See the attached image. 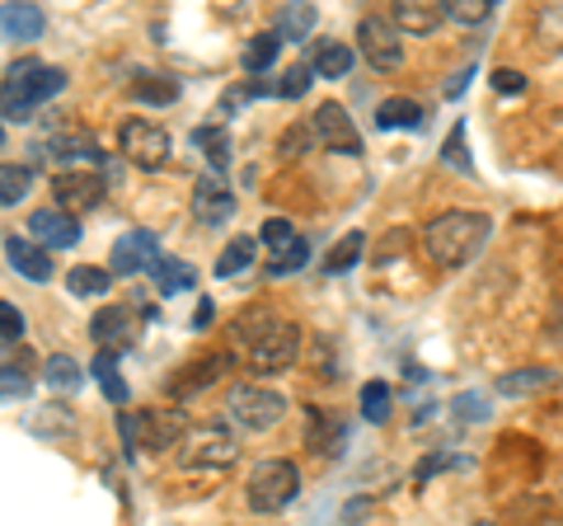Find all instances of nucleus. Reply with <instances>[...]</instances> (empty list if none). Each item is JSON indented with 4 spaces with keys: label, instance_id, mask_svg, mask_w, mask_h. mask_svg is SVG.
I'll use <instances>...</instances> for the list:
<instances>
[{
    "label": "nucleus",
    "instance_id": "1",
    "mask_svg": "<svg viewBox=\"0 0 563 526\" xmlns=\"http://www.w3.org/2000/svg\"><path fill=\"white\" fill-rule=\"evenodd\" d=\"M231 343H235V353L244 358L250 372L277 376L301 358V325L287 320V315H277V310L254 306L231 325Z\"/></svg>",
    "mask_w": 563,
    "mask_h": 526
},
{
    "label": "nucleus",
    "instance_id": "2",
    "mask_svg": "<svg viewBox=\"0 0 563 526\" xmlns=\"http://www.w3.org/2000/svg\"><path fill=\"white\" fill-rule=\"evenodd\" d=\"M488 235H493L488 212L451 207V212H437L428 226H422V254H428L437 269H470V263L484 254Z\"/></svg>",
    "mask_w": 563,
    "mask_h": 526
},
{
    "label": "nucleus",
    "instance_id": "3",
    "mask_svg": "<svg viewBox=\"0 0 563 526\" xmlns=\"http://www.w3.org/2000/svg\"><path fill=\"white\" fill-rule=\"evenodd\" d=\"M66 90V72L62 66H47V62H10L5 66V85H0V113L5 122H29L33 113L52 103Z\"/></svg>",
    "mask_w": 563,
    "mask_h": 526
},
{
    "label": "nucleus",
    "instance_id": "4",
    "mask_svg": "<svg viewBox=\"0 0 563 526\" xmlns=\"http://www.w3.org/2000/svg\"><path fill=\"white\" fill-rule=\"evenodd\" d=\"M296 494H301V470H296V461H287V456H268V461H258L250 470V489H244L250 513L273 517L282 507H291Z\"/></svg>",
    "mask_w": 563,
    "mask_h": 526
},
{
    "label": "nucleus",
    "instance_id": "5",
    "mask_svg": "<svg viewBox=\"0 0 563 526\" xmlns=\"http://www.w3.org/2000/svg\"><path fill=\"white\" fill-rule=\"evenodd\" d=\"M282 414H287V395L273 391V385L235 381L231 395H225V418H231L235 432H268L282 424Z\"/></svg>",
    "mask_w": 563,
    "mask_h": 526
},
{
    "label": "nucleus",
    "instance_id": "6",
    "mask_svg": "<svg viewBox=\"0 0 563 526\" xmlns=\"http://www.w3.org/2000/svg\"><path fill=\"white\" fill-rule=\"evenodd\" d=\"M240 461V437L231 424H192L179 442L184 470H231Z\"/></svg>",
    "mask_w": 563,
    "mask_h": 526
},
{
    "label": "nucleus",
    "instance_id": "7",
    "mask_svg": "<svg viewBox=\"0 0 563 526\" xmlns=\"http://www.w3.org/2000/svg\"><path fill=\"white\" fill-rule=\"evenodd\" d=\"M188 428L192 424H184L179 409H141L122 418V442H128V451H179Z\"/></svg>",
    "mask_w": 563,
    "mask_h": 526
},
{
    "label": "nucleus",
    "instance_id": "8",
    "mask_svg": "<svg viewBox=\"0 0 563 526\" xmlns=\"http://www.w3.org/2000/svg\"><path fill=\"white\" fill-rule=\"evenodd\" d=\"M118 151H122V161H132L136 169H165L174 155V136L155 118H128L118 128Z\"/></svg>",
    "mask_w": 563,
    "mask_h": 526
},
{
    "label": "nucleus",
    "instance_id": "9",
    "mask_svg": "<svg viewBox=\"0 0 563 526\" xmlns=\"http://www.w3.org/2000/svg\"><path fill=\"white\" fill-rule=\"evenodd\" d=\"M404 33L395 29L390 14H366V20L357 24V52H362V62L372 66V72L380 76H390L404 66Z\"/></svg>",
    "mask_w": 563,
    "mask_h": 526
},
{
    "label": "nucleus",
    "instance_id": "10",
    "mask_svg": "<svg viewBox=\"0 0 563 526\" xmlns=\"http://www.w3.org/2000/svg\"><path fill=\"white\" fill-rule=\"evenodd\" d=\"M306 122H310L314 142H320L324 151H333V155H362V132H357V122L347 118V109L339 99H324Z\"/></svg>",
    "mask_w": 563,
    "mask_h": 526
},
{
    "label": "nucleus",
    "instance_id": "11",
    "mask_svg": "<svg viewBox=\"0 0 563 526\" xmlns=\"http://www.w3.org/2000/svg\"><path fill=\"white\" fill-rule=\"evenodd\" d=\"M103 202V179L95 169H57L52 174V207H62L70 217H85Z\"/></svg>",
    "mask_w": 563,
    "mask_h": 526
},
{
    "label": "nucleus",
    "instance_id": "12",
    "mask_svg": "<svg viewBox=\"0 0 563 526\" xmlns=\"http://www.w3.org/2000/svg\"><path fill=\"white\" fill-rule=\"evenodd\" d=\"M24 231H29L33 244H43L47 254L52 250H76L80 235H85L80 231V217L62 212V207H33L29 221H24Z\"/></svg>",
    "mask_w": 563,
    "mask_h": 526
},
{
    "label": "nucleus",
    "instance_id": "13",
    "mask_svg": "<svg viewBox=\"0 0 563 526\" xmlns=\"http://www.w3.org/2000/svg\"><path fill=\"white\" fill-rule=\"evenodd\" d=\"M161 235L155 231H128L113 240L109 250V269L118 277H136V273H155V263H161Z\"/></svg>",
    "mask_w": 563,
    "mask_h": 526
},
{
    "label": "nucleus",
    "instance_id": "14",
    "mask_svg": "<svg viewBox=\"0 0 563 526\" xmlns=\"http://www.w3.org/2000/svg\"><path fill=\"white\" fill-rule=\"evenodd\" d=\"M192 217L202 226H225L235 217V193L225 188L221 174H198V184H192Z\"/></svg>",
    "mask_w": 563,
    "mask_h": 526
},
{
    "label": "nucleus",
    "instance_id": "15",
    "mask_svg": "<svg viewBox=\"0 0 563 526\" xmlns=\"http://www.w3.org/2000/svg\"><path fill=\"white\" fill-rule=\"evenodd\" d=\"M90 339L99 343V353L132 348V339H136V315H132V306H103L95 320H90Z\"/></svg>",
    "mask_w": 563,
    "mask_h": 526
},
{
    "label": "nucleus",
    "instance_id": "16",
    "mask_svg": "<svg viewBox=\"0 0 563 526\" xmlns=\"http://www.w3.org/2000/svg\"><path fill=\"white\" fill-rule=\"evenodd\" d=\"M390 20L399 33H409V39H428V33H437L446 24V10H442V0H395V10H390Z\"/></svg>",
    "mask_w": 563,
    "mask_h": 526
},
{
    "label": "nucleus",
    "instance_id": "17",
    "mask_svg": "<svg viewBox=\"0 0 563 526\" xmlns=\"http://www.w3.org/2000/svg\"><path fill=\"white\" fill-rule=\"evenodd\" d=\"M5 259H10L14 273L29 277V283H47L52 277V254L43 250V244H33L29 235H20V231L5 235Z\"/></svg>",
    "mask_w": 563,
    "mask_h": 526
},
{
    "label": "nucleus",
    "instance_id": "18",
    "mask_svg": "<svg viewBox=\"0 0 563 526\" xmlns=\"http://www.w3.org/2000/svg\"><path fill=\"white\" fill-rule=\"evenodd\" d=\"M554 381H559L554 366H517V372H503V376H498V395H503V399L544 395V391H554Z\"/></svg>",
    "mask_w": 563,
    "mask_h": 526
},
{
    "label": "nucleus",
    "instance_id": "19",
    "mask_svg": "<svg viewBox=\"0 0 563 526\" xmlns=\"http://www.w3.org/2000/svg\"><path fill=\"white\" fill-rule=\"evenodd\" d=\"M43 10L38 6H20V0H10L5 10H0V33H5V43H33V39H43Z\"/></svg>",
    "mask_w": 563,
    "mask_h": 526
},
{
    "label": "nucleus",
    "instance_id": "20",
    "mask_svg": "<svg viewBox=\"0 0 563 526\" xmlns=\"http://www.w3.org/2000/svg\"><path fill=\"white\" fill-rule=\"evenodd\" d=\"M128 95L136 99V103H155V109H165V103H174L184 95V85L174 80V76H155V72H136L132 80H128Z\"/></svg>",
    "mask_w": 563,
    "mask_h": 526
},
{
    "label": "nucleus",
    "instance_id": "21",
    "mask_svg": "<svg viewBox=\"0 0 563 526\" xmlns=\"http://www.w3.org/2000/svg\"><path fill=\"white\" fill-rule=\"evenodd\" d=\"M47 151H52V161H99V142L90 132H80V128H62V132H52L47 136Z\"/></svg>",
    "mask_w": 563,
    "mask_h": 526
},
{
    "label": "nucleus",
    "instance_id": "22",
    "mask_svg": "<svg viewBox=\"0 0 563 526\" xmlns=\"http://www.w3.org/2000/svg\"><path fill=\"white\" fill-rule=\"evenodd\" d=\"M310 62H314V72H320V80H343L352 66H357V52H352L347 43H333V39H320L310 52Z\"/></svg>",
    "mask_w": 563,
    "mask_h": 526
},
{
    "label": "nucleus",
    "instance_id": "23",
    "mask_svg": "<svg viewBox=\"0 0 563 526\" xmlns=\"http://www.w3.org/2000/svg\"><path fill=\"white\" fill-rule=\"evenodd\" d=\"M113 269L109 263H76V269L66 273V292L70 296H109V287H113Z\"/></svg>",
    "mask_w": 563,
    "mask_h": 526
},
{
    "label": "nucleus",
    "instance_id": "24",
    "mask_svg": "<svg viewBox=\"0 0 563 526\" xmlns=\"http://www.w3.org/2000/svg\"><path fill=\"white\" fill-rule=\"evenodd\" d=\"M192 142H198V151H207L211 174H221L225 165H231L235 146H231V128H225V122H207V128L192 132Z\"/></svg>",
    "mask_w": 563,
    "mask_h": 526
},
{
    "label": "nucleus",
    "instance_id": "25",
    "mask_svg": "<svg viewBox=\"0 0 563 526\" xmlns=\"http://www.w3.org/2000/svg\"><path fill=\"white\" fill-rule=\"evenodd\" d=\"M422 122V103L418 99H385L380 109H376V128L380 132H413Z\"/></svg>",
    "mask_w": 563,
    "mask_h": 526
},
{
    "label": "nucleus",
    "instance_id": "26",
    "mask_svg": "<svg viewBox=\"0 0 563 526\" xmlns=\"http://www.w3.org/2000/svg\"><path fill=\"white\" fill-rule=\"evenodd\" d=\"M277 52H282V39H277V29H263V33H254L250 43H244V52H240V66L250 76H263L268 66L277 62Z\"/></svg>",
    "mask_w": 563,
    "mask_h": 526
},
{
    "label": "nucleus",
    "instance_id": "27",
    "mask_svg": "<svg viewBox=\"0 0 563 526\" xmlns=\"http://www.w3.org/2000/svg\"><path fill=\"white\" fill-rule=\"evenodd\" d=\"M43 381H47L57 395H76L80 385H85V366H80L76 358H66V353H52V358L43 362Z\"/></svg>",
    "mask_w": 563,
    "mask_h": 526
},
{
    "label": "nucleus",
    "instance_id": "28",
    "mask_svg": "<svg viewBox=\"0 0 563 526\" xmlns=\"http://www.w3.org/2000/svg\"><path fill=\"white\" fill-rule=\"evenodd\" d=\"M314 20H320V14H314V6H306V0H296V6H282V14H277V39L282 43H306Z\"/></svg>",
    "mask_w": 563,
    "mask_h": 526
},
{
    "label": "nucleus",
    "instance_id": "29",
    "mask_svg": "<svg viewBox=\"0 0 563 526\" xmlns=\"http://www.w3.org/2000/svg\"><path fill=\"white\" fill-rule=\"evenodd\" d=\"M362 250H366V235H362V231H347V235H339V240L329 244V254L320 259V269L339 277V273H347V269H357Z\"/></svg>",
    "mask_w": 563,
    "mask_h": 526
},
{
    "label": "nucleus",
    "instance_id": "30",
    "mask_svg": "<svg viewBox=\"0 0 563 526\" xmlns=\"http://www.w3.org/2000/svg\"><path fill=\"white\" fill-rule=\"evenodd\" d=\"M151 277H155V287H161V296H179L198 283V269H192L188 259H161Z\"/></svg>",
    "mask_w": 563,
    "mask_h": 526
},
{
    "label": "nucleus",
    "instance_id": "31",
    "mask_svg": "<svg viewBox=\"0 0 563 526\" xmlns=\"http://www.w3.org/2000/svg\"><path fill=\"white\" fill-rule=\"evenodd\" d=\"M254 250H258V240L235 235V240L217 254V263H211V273H217V277H240L244 269H254Z\"/></svg>",
    "mask_w": 563,
    "mask_h": 526
},
{
    "label": "nucleus",
    "instance_id": "32",
    "mask_svg": "<svg viewBox=\"0 0 563 526\" xmlns=\"http://www.w3.org/2000/svg\"><path fill=\"white\" fill-rule=\"evenodd\" d=\"M231 372V358H211V362H198V366H188V372L174 376V395L188 399L192 391H202V385H211L217 376Z\"/></svg>",
    "mask_w": 563,
    "mask_h": 526
},
{
    "label": "nucleus",
    "instance_id": "33",
    "mask_svg": "<svg viewBox=\"0 0 563 526\" xmlns=\"http://www.w3.org/2000/svg\"><path fill=\"white\" fill-rule=\"evenodd\" d=\"M343 442H347V428L339 418L329 414H310V447L320 456H343Z\"/></svg>",
    "mask_w": 563,
    "mask_h": 526
},
{
    "label": "nucleus",
    "instance_id": "34",
    "mask_svg": "<svg viewBox=\"0 0 563 526\" xmlns=\"http://www.w3.org/2000/svg\"><path fill=\"white\" fill-rule=\"evenodd\" d=\"M357 409H362L366 424H385V418H390V409H395L390 385H385V381H366L362 395H357Z\"/></svg>",
    "mask_w": 563,
    "mask_h": 526
},
{
    "label": "nucleus",
    "instance_id": "35",
    "mask_svg": "<svg viewBox=\"0 0 563 526\" xmlns=\"http://www.w3.org/2000/svg\"><path fill=\"white\" fill-rule=\"evenodd\" d=\"M95 381H99V391L109 395L113 405H128V381H122L118 353H95Z\"/></svg>",
    "mask_w": 563,
    "mask_h": 526
},
{
    "label": "nucleus",
    "instance_id": "36",
    "mask_svg": "<svg viewBox=\"0 0 563 526\" xmlns=\"http://www.w3.org/2000/svg\"><path fill=\"white\" fill-rule=\"evenodd\" d=\"M493 6H498V0H442L446 20H451V24H465V29L493 20Z\"/></svg>",
    "mask_w": 563,
    "mask_h": 526
},
{
    "label": "nucleus",
    "instance_id": "37",
    "mask_svg": "<svg viewBox=\"0 0 563 526\" xmlns=\"http://www.w3.org/2000/svg\"><path fill=\"white\" fill-rule=\"evenodd\" d=\"M29 184H33V169L29 165H14V161H5L0 165V202L5 207H14L29 193Z\"/></svg>",
    "mask_w": 563,
    "mask_h": 526
},
{
    "label": "nucleus",
    "instance_id": "38",
    "mask_svg": "<svg viewBox=\"0 0 563 526\" xmlns=\"http://www.w3.org/2000/svg\"><path fill=\"white\" fill-rule=\"evenodd\" d=\"M29 428L38 432V437H52V428H57V437H76V414L62 409V405H47V409L33 414Z\"/></svg>",
    "mask_w": 563,
    "mask_h": 526
},
{
    "label": "nucleus",
    "instance_id": "39",
    "mask_svg": "<svg viewBox=\"0 0 563 526\" xmlns=\"http://www.w3.org/2000/svg\"><path fill=\"white\" fill-rule=\"evenodd\" d=\"M306 263H310V244H306V235H301V240H291L287 250H277V254L268 259V273H273V277H291V273H301Z\"/></svg>",
    "mask_w": 563,
    "mask_h": 526
},
{
    "label": "nucleus",
    "instance_id": "40",
    "mask_svg": "<svg viewBox=\"0 0 563 526\" xmlns=\"http://www.w3.org/2000/svg\"><path fill=\"white\" fill-rule=\"evenodd\" d=\"M536 33H540V43H550L554 52H563V0L536 10Z\"/></svg>",
    "mask_w": 563,
    "mask_h": 526
},
{
    "label": "nucleus",
    "instance_id": "41",
    "mask_svg": "<svg viewBox=\"0 0 563 526\" xmlns=\"http://www.w3.org/2000/svg\"><path fill=\"white\" fill-rule=\"evenodd\" d=\"M314 76H320V72H314V62H291L287 72H282V80H277V95L282 99H301Z\"/></svg>",
    "mask_w": 563,
    "mask_h": 526
},
{
    "label": "nucleus",
    "instance_id": "42",
    "mask_svg": "<svg viewBox=\"0 0 563 526\" xmlns=\"http://www.w3.org/2000/svg\"><path fill=\"white\" fill-rule=\"evenodd\" d=\"M442 165H446V169H461V174L474 169V165H470V151H465V122H455V128L446 132V142H442Z\"/></svg>",
    "mask_w": 563,
    "mask_h": 526
},
{
    "label": "nucleus",
    "instance_id": "43",
    "mask_svg": "<svg viewBox=\"0 0 563 526\" xmlns=\"http://www.w3.org/2000/svg\"><path fill=\"white\" fill-rule=\"evenodd\" d=\"M258 240H263V244H268V250L277 254V250H287L291 240H301V231H296V226H291L287 217H268V221L258 226Z\"/></svg>",
    "mask_w": 563,
    "mask_h": 526
},
{
    "label": "nucleus",
    "instance_id": "44",
    "mask_svg": "<svg viewBox=\"0 0 563 526\" xmlns=\"http://www.w3.org/2000/svg\"><path fill=\"white\" fill-rule=\"evenodd\" d=\"M20 339H24V315H20V306H14V302H0V343L14 348Z\"/></svg>",
    "mask_w": 563,
    "mask_h": 526
},
{
    "label": "nucleus",
    "instance_id": "45",
    "mask_svg": "<svg viewBox=\"0 0 563 526\" xmlns=\"http://www.w3.org/2000/svg\"><path fill=\"white\" fill-rule=\"evenodd\" d=\"M451 409H455V418H461V424H484V418H488V399L470 391V395H455Z\"/></svg>",
    "mask_w": 563,
    "mask_h": 526
},
{
    "label": "nucleus",
    "instance_id": "46",
    "mask_svg": "<svg viewBox=\"0 0 563 526\" xmlns=\"http://www.w3.org/2000/svg\"><path fill=\"white\" fill-rule=\"evenodd\" d=\"M0 381H5V399H24L29 395V376H24V366H14V362H5V372H0Z\"/></svg>",
    "mask_w": 563,
    "mask_h": 526
},
{
    "label": "nucleus",
    "instance_id": "47",
    "mask_svg": "<svg viewBox=\"0 0 563 526\" xmlns=\"http://www.w3.org/2000/svg\"><path fill=\"white\" fill-rule=\"evenodd\" d=\"M493 90H498V95H521L526 90V76L521 72H507V66H503V72H493Z\"/></svg>",
    "mask_w": 563,
    "mask_h": 526
},
{
    "label": "nucleus",
    "instance_id": "48",
    "mask_svg": "<svg viewBox=\"0 0 563 526\" xmlns=\"http://www.w3.org/2000/svg\"><path fill=\"white\" fill-rule=\"evenodd\" d=\"M211 320H217V310H211V296H202V302H198V315H192V329H207Z\"/></svg>",
    "mask_w": 563,
    "mask_h": 526
},
{
    "label": "nucleus",
    "instance_id": "49",
    "mask_svg": "<svg viewBox=\"0 0 563 526\" xmlns=\"http://www.w3.org/2000/svg\"><path fill=\"white\" fill-rule=\"evenodd\" d=\"M470 76H474V66H470V72H455V76H451V80L442 85V95H446V99H455V95L465 90V80H470Z\"/></svg>",
    "mask_w": 563,
    "mask_h": 526
},
{
    "label": "nucleus",
    "instance_id": "50",
    "mask_svg": "<svg viewBox=\"0 0 563 526\" xmlns=\"http://www.w3.org/2000/svg\"><path fill=\"white\" fill-rule=\"evenodd\" d=\"M536 526H563V517H540Z\"/></svg>",
    "mask_w": 563,
    "mask_h": 526
},
{
    "label": "nucleus",
    "instance_id": "51",
    "mask_svg": "<svg viewBox=\"0 0 563 526\" xmlns=\"http://www.w3.org/2000/svg\"><path fill=\"white\" fill-rule=\"evenodd\" d=\"M474 526H493V522H474Z\"/></svg>",
    "mask_w": 563,
    "mask_h": 526
}]
</instances>
